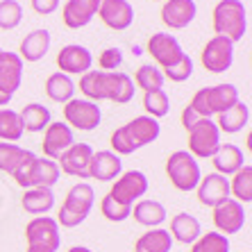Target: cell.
I'll return each instance as SVG.
<instances>
[{"label": "cell", "instance_id": "6da1fadb", "mask_svg": "<svg viewBox=\"0 0 252 252\" xmlns=\"http://www.w3.org/2000/svg\"><path fill=\"white\" fill-rule=\"evenodd\" d=\"M80 91L91 102L100 100H112L116 105H127L134 98V82L123 70H87L80 77Z\"/></svg>", "mask_w": 252, "mask_h": 252}, {"label": "cell", "instance_id": "7a4b0ae2", "mask_svg": "<svg viewBox=\"0 0 252 252\" xmlns=\"http://www.w3.org/2000/svg\"><path fill=\"white\" fill-rule=\"evenodd\" d=\"M214 32L232 43L241 41L248 32V12L241 0H220L214 7Z\"/></svg>", "mask_w": 252, "mask_h": 252}, {"label": "cell", "instance_id": "3957f363", "mask_svg": "<svg viewBox=\"0 0 252 252\" xmlns=\"http://www.w3.org/2000/svg\"><path fill=\"white\" fill-rule=\"evenodd\" d=\"M239 102V89L234 84H216V87L200 89L198 94L191 98L189 107L198 114L200 118H211L214 114H223L232 105Z\"/></svg>", "mask_w": 252, "mask_h": 252}, {"label": "cell", "instance_id": "277c9868", "mask_svg": "<svg viewBox=\"0 0 252 252\" xmlns=\"http://www.w3.org/2000/svg\"><path fill=\"white\" fill-rule=\"evenodd\" d=\"M59 173L62 170H59L57 161L32 155L12 177L16 180V184L21 189H53L59 180Z\"/></svg>", "mask_w": 252, "mask_h": 252}, {"label": "cell", "instance_id": "5b68a950", "mask_svg": "<svg viewBox=\"0 0 252 252\" xmlns=\"http://www.w3.org/2000/svg\"><path fill=\"white\" fill-rule=\"evenodd\" d=\"M166 175L177 191L189 193V191H195V187L200 184L202 170H200L198 159L189 150H175L166 161Z\"/></svg>", "mask_w": 252, "mask_h": 252}, {"label": "cell", "instance_id": "8992f818", "mask_svg": "<svg viewBox=\"0 0 252 252\" xmlns=\"http://www.w3.org/2000/svg\"><path fill=\"white\" fill-rule=\"evenodd\" d=\"M220 148V129L211 118H200L189 129V153L195 159H211Z\"/></svg>", "mask_w": 252, "mask_h": 252}, {"label": "cell", "instance_id": "52a82bcc", "mask_svg": "<svg viewBox=\"0 0 252 252\" xmlns=\"http://www.w3.org/2000/svg\"><path fill=\"white\" fill-rule=\"evenodd\" d=\"M64 121L70 129L91 132L100 125L102 112H100L98 102H91L87 98H70L64 105Z\"/></svg>", "mask_w": 252, "mask_h": 252}, {"label": "cell", "instance_id": "ba28073f", "mask_svg": "<svg viewBox=\"0 0 252 252\" xmlns=\"http://www.w3.org/2000/svg\"><path fill=\"white\" fill-rule=\"evenodd\" d=\"M25 239L28 246L46 248V250L57 252L62 246V234H59V225L50 216H36L32 218L25 227Z\"/></svg>", "mask_w": 252, "mask_h": 252}, {"label": "cell", "instance_id": "9c48e42d", "mask_svg": "<svg viewBox=\"0 0 252 252\" xmlns=\"http://www.w3.org/2000/svg\"><path fill=\"white\" fill-rule=\"evenodd\" d=\"M148 182L146 173H141V170H127V173H121V175L114 180V187L109 191L116 202H123V205H134V200L143 198L148 193Z\"/></svg>", "mask_w": 252, "mask_h": 252}, {"label": "cell", "instance_id": "30bf717a", "mask_svg": "<svg viewBox=\"0 0 252 252\" xmlns=\"http://www.w3.org/2000/svg\"><path fill=\"white\" fill-rule=\"evenodd\" d=\"M234 64V43L225 36H211L202 48V66L211 73H225Z\"/></svg>", "mask_w": 252, "mask_h": 252}, {"label": "cell", "instance_id": "8fae6325", "mask_svg": "<svg viewBox=\"0 0 252 252\" xmlns=\"http://www.w3.org/2000/svg\"><path fill=\"white\" fill-rule=\"evenodd\" d=\"M94 157V148L89 143H73L62 157L57 159V166L62 173L70 177H80V180H89V164Z\"/></svg>", "mask_w": 252, "mask_h": 252}, {"label": "cell", "instance_id": "7c38bea8", "mask_svg": "<svg viewBox=\"0 0 252 252\" xmlns=\"http://www.w3.org/2000/svg\"><path fill=\"white\" fill-rule=\"evenodd\" d=\"M148 53L153 55V59L161 68H168V66L177 64L187 55L175 36L166 34V32H157V34H153L148 39Z\"/></svg>", "mask_w": 252, "mask_h": 252}, {"label": "cell", "instance_id": "4fadbf2b", "mask_svg": "<svg viewBox=\"0 0 252 252\" xmlns=\"http://www.w3.org/2000/svg\"><path fill=\"white\" fill-rule=\"evenodd\" d=\"M57 66L59 73H66V75H84L94 66V55L89 48L80 46V43H68L59 50Z\"/></svg>", "mask_w": 252, "mask_h": 252}, {"label": "cell", "instance_id": "5bb4252c", "mask_svg": "<svg viewBox=\"0 0 252 252\" xmlns=\"http://www.w3.org/2000/svg\"><path fill=\"white\" fill-rule=\"evenodd\" d=\"M246 209L234 198H227L223 205L214 207V225L220 234H236L246 225Z\"/></svg>", "mask_w": 252, "mask_h": 252}, {"label": "cell", "instance_id": "9a60e30c", "mask_svg": "<svg viewBox=\"0 0 252 252\" xmlns=\"http://www.w3.org/2000/svg\"><path fill=\"white\" fill-rule=\"evenodd\" d=\"M73 143H75V134H73V129L66 123H62V121H59V123H50L43 129V143H41L43 157L53 159V161H57Z\"/></svg>", "mask_w": 252, "mask_h": 252}, {"label": "cell", "instance_id": "2e32d148", "mask_svg": "<svg viewBox=\"0 0 252 252\" xmlns=\"http://www.w3.org/2000/svg\"><path fill=\"white\" fill-rule=\"evenodd\" d=\"M98 16L102 18V23L107 28L123 32L134 21V7L129 5L127 0H100Z\"/></svg>", "mask_w": 252, "mask_h": 252}, {"label": "cell", "instance_id": "e0dca14e", "mask_svg": "<svg viewBox=\"0 0 252 252\" xmlns=\"http://www.w3.org/2000/svg\"><path fill=\"white\" fill-rule=\"evenodd\" d=\"M195 191H198L200 205L214 209V207L223 205L225 200L229 198V180L225 175H218V173H209V175H205L200 180Z\"/></svg>", "mask_w": 252, "mask_h": 252}, {"label": "cell", "instance_id": "ac0fdd59", "mask_svg": "<svg viewBox=\"0 0 252 252\" xmlns=\"http://www.w3.org/2000/svg\"><path fill=\"white\" fill-rule=\"evenodd\" d=\"M195 14H198L195 0H166L161 7V21L170 30H184L193 23Z\"/></svg>", "mask_w": 252, "mask_h": 252}, {"label": "cell", "instance_id": "d6986e66", "mask_svg": "<svg viewBox=\"0 0 252 252\" xmlns=\"http://www.w3.org/2000/svg\"><path fill=\"white\" fill-rule=\"evenodd\" d=\"M98 7H100V0H66L64 12H62V21L70 30L87 28L94 21L95 14H98Z\"/></svg>", "mask_w": 252, "mask_h": 252}, {"label": "cell", "instance_id": "ffe728a7", "mask_svg": "<svg viewBox=\"0 0 252 252\" xmlns=\"http://www.w3.org/2000/svg\"><path fill=\"white\" fill-rule=\"evenodd\" d=\"M123 173V161L112 150H98L91 157L89 164V177H94L98 182H114Z\"/></svg>", "mask_w": 252, "mask_h": 252}, {"label": "cell", "instance_id": "44dd1931", "mask_svg": "<svg viewBox=\"0 0 252 252\" xmlns=\"http://www.w3.org/2000/svg\"><path fill=\"white\" fill-rule=\"evenodd\" d=\"M23 82V59L16 53H0V91L14 95Z\"/></svg>", "mask_w": 252, "mask_h": 252}, {"label": "cell", "instance_id": "7402d4cb", "mask_svg": "<svg viewBox=\"0 0 252 252\" xmlns=\"http://www.w3.org/2000/svg\"><path fill=\"white\" fill-rule=\"evenodd\" d=\"M125 129L129 132V136H132L136 148L150 146V143H155V141L159 139V134H161V125H159V121L153 116H136L134 121H129V123L125 125Z\"/></svg>", "mask_w": 252, "mask_h": 252}, {"label": "cell", "instance_id": "603a6c76", "mask_svg": "<svg viewBox=\"0 0 252 252\" xmlns=\"http://www.w3.org/2000/svg\"><path fill=\"white\" fill-rule=\"evenodd\" d=\"M200 234H202V225H200V220L195 216H191L187 211L173 216V220H170V236H173V241H180L184 246H193L195 241L200 239Z\"/></svg>", "mask_w": 252, "mask_h": 252}, {"label": "cell", "instance_id": "cb8c5ba5", "mask_svg": "<svg viewBox=\"0 0 252 252\" xmlns=\"http://www.w3.org/2000/svg\"><path fill=\"white\" fill-rule=\"evenodd\" d=\"M48 50H50V32L39 28V30H32L21 41L18 57L23 59V62H39V59L46 57Z\"/></svg>", "mask_w": 252, "mask_h": 252}, {"label": "cell", "instance_id": "d4e9b609", "mask_svg": "<svg viewBox=\"0 0 252 252\" xmlns=\"http://www.w3.org/2000/svg\"><path fill=\"white\" fill-rule=\"evenodd\" d=\"M214 168H216L218 175H234L239 168H243V161H246V157H243V150H241L239 146H234V143H220V148L216 150V155H214Z\"/></svg>", "mask_w": 252, "mask_h": 252}, {"label": "cell", "instance_id": "484cf974", "mask_svg": "<svg viewBox=\"0 0 252 252\" xmlns=\"http://www.w3.org/2000/svg\"><path fill=\"white\" fill-rule=\"evenodd\" d=\"M129 216H134V220L143 227H159V225L166 220V207L157 200H139L136 205H132V214Z\"/></svg>", "mask_w": 252, "mask_h": 252}, {"label": "cell", "instance_id": "4316f807", "mask_svg": "<svg viewBox=\"0 0 252 252\" xmlns=\"http://www.w3.org/2000/svg\"><path fill=\"white\" fill-rule=\"evenodd\" d=\"M250 123V107L246 102H236L229 109H225L223 114H218V129L225 132V134H236V132H243V127Z\"/></svg>", "mask_w": 252, "mask_h": 252}, {"label": "cell", "instance_id": "83f0119b", "mask_svg": "<svg viewBox=\"0 0 252 252\" xmlns=\"http://www.w3.org/2000/svg\"><path fill=\"white\" fill-rule=\"evenodd\" d=\"M94 202H95L94 187L87 184V182H80L66 193L64 207H68L70 211H75V214H80V216H89L91 209H94Z\"/></svg>", "mask_w": 252, "mask_h": 252}, {"label": "cell", "instance_id": "f1b7e54d", "mask_svg": "<svg viewBox=\"0 0 252 252\" xmlns=\"http://www.w3.org/2000/svg\"><path fill=\"white\" fill-rule=\"evenodd\" d=\"M21 205L28 214H34V216H46L48 211L55 207V193L53 189H25L23 200Z\"/></svg>", "mask_w": 252, "mask_h": 252}, {"label": "cell", "instance_id": "f546056e", "mask_svg": "<svg viewBox=\"0 0 252 252\" xmlns=\"http://www.w3.org/2000/svg\"><path fill=\"white\" fill-rule=\"evenodd\" d=\"M134 250L136 252H170L173 250V236L164 227H153L136 239Z\"/></svg>", "mask_w": 252, "mask_h": 252}, {"label": "cell", "instance_id": "4dcf8cb0", "mask_svg": "<svg viewBox=\"0 0 252 252\" xmlns=\"http://www.w3.org/2000/svg\"><path fill=\"white\" fill-rule=\"evenodd\" d=\"M21 116V125H23V132H43L48 125L53 123V116H50V109L43 107L41 102H30L23 107V112H18Z\"/></svg>", "mask_w": 252, "mask_h": 252}, {"label": "cell", "instance_id": "1f68e13d", "mask_svg": "<svg viewBox=\"0 0 252 252\" xmlns=\"http://www.w3.org/2000/svg\"><path fill=\"white\" fill-rule=\"evenodd\" d=\"M32 155L34 153H30L25 148L16 146V143H5V141H2V143H0V170L14 175Z\"/></svg>", "mask_w": 252, "mask_h": 252}, {"label": "cell", "instance_id": "d6a6232c", "mask_svg": "<svg viewBox=\"0 0 252 252\" xmlns=\"http://www.w3.org/2000/svg\"><path fill=\"white\" fill-rule=\"evenodd\" d=\"M73 94H75V82L66 73H53L46 80V95L50 100H55V102L66 105L73 98Z\"/></svg>", "mask_w": 252, "mask_h": 252}, {"label": "cell", "instance_id": "836d02e7", "mask_svg": "<svg viewBox=\"0 0 252 252\" xmlns=\"http://www.w3.org/2000/svg\"><path fill=\"white\" fill-rule=\"evenodd\" d=\"M229 195H234L236 202L248 205L252 202V166L246 164L239 168L229 180Z\"/></svg>", "mask_w": 252, "mask_h": 252}, {"label": "cell", "instance_id": "e575fe53", "mask_svg": "<svg viewBox=\"0 0 252 252\" xmlns=\"http://www.w3.org/2000/svg\"><path fill=\"white\" fill-rule=\"evenodd\" d=\"M23 136V125H21V116L14 109L2 107L0 109V141L5 143H16Z\"/></svg>", "mask_w": 252, "mask_h": 252}, {"label": "cell", "instance_id": "d590c367", "mask_svg": "<svg viewBox=\"0 0 252 252\" xmlns=\"http://www.w3.org/2000/svg\"><path fill=\"white\" fill-rule=\"evenodd\" d=\"M164 73H161V68L155 64H143L139 70L134 73V80L132 82L136 84L139 89H143V91H157V89L164 87Z\"/></svg>", "mask_w": 252, "mask_h": 252}, {"label": "cell", "instance_id": "8d00e7d4", "mask_svg": "<svg viewBox=\"0 0 252 252\" xmlns=\"http://www.w3.org/2000/svg\"><path fill=\"white\" fill-rule=\"evenodd\" d=\"M143 109L148 112V116L153 118H164L166 114L170 112V100H168V94L164 89H157V91H146L143 95Z\"/></svg>", "mask_w": 252, "mask_h": 252}, {"label": "cell", "instance_id": "74e56055", "mask_svg": "<svg viewBox=\"0 0 252 252\" xmlns=\"http://www.w3.org/2000/svg\"><path fill=\"white\" fill-rule=\"evenodd\" d=\"M191 252H229V239L220 232H207V234H200Z\"/></svg>", "mask_w": 252, "mask_h": 252}, {"label": "cell", "instance_id": "f35d334b", "mask_svg": "<svg viewBox=\"0 0 252 252\" xmlns=\"http://www.w3.org/2000/svg\"><path fill=\"white\" fill-rule=\"evenodd\" d=\"M23 21V7L16 0H0V30H14Z\"/></svg>", "mask_w": 252, "mask_h": 252}, {"label": "cell", "instance_id": "ab89813d", "mask_svg": "<svg viewBox=\"0 0 252 252\" xmlns=\"http://www.w3.org/2000/svg\"><path fill=\"white\" fill-rule=\"evenodd\" d=\"M100 211H102V216H105L107 220H112V223H123V220L129 218V214H132V207L123 205V202H116L112 195L107 193L105 198H102V202H100Z\"/></svg>", "mask_w": 252, "mask_h": 252}, {"label": "cell", "instance_id": "60d3db41", "mask_svg": "<svg viewBox=\"0 0 252 252\" xmlns=\"http://www.w3.org/2000/svg\"><path fill=\"white\" fill-rule=\"evenodd\" d=\"M161 73H164V77H168L170 82H187L189 77L193 75V59L189 57V55H184L177 64L164 68Z\"/></svg>", "mask_w": 252, "mask_h": 252}, {"label": "cell", "instance_id": "b9f144b4", "mask_svg": "<svg viewBox=\"0 0 252 252\" xmlns=\"http://www.w3.org/2000/svg\"><path fill=\"white\" fill-rule=\"evenodd\" d=\"M134 150H139V148L134 146V141H132V136H129V132L123 127H118L114 129V134H112V153L114 155H132Z\"/></svg>", "mask_w": 252, "mask_h": 252}, {"label": "cell", "instance_id": "7bdbcfd3", "mask_svg": "<svg viewBox=\"0 0 252 252\" xmlns=\"http://www.w3.org/2000/svg\"><path fill=\"white\" fill-rule=\"evenodd\" d=\"M98 64H100V68L107 70V73L116 70L118 66L123 64V53H121V48H107V50H102Z\"/></svg>", "mask_w": 252, "mask_h": 252}, {"label": "cell", "instance_id": "ee69618b", "mask_svg": "<svg viewBox=\"0 0 252 252\" xmlns=\"http://www.w3.org/2000/svg\"><path fill=\"white\" fill-rule=\"evenodd\" d=\"M57 225L59 227H77V225H82L84 220H87V216H80V214H75V211H70L68 207H59V214H57Z\"/></svg>", "mask_w": 252, "mask_h": 252}, {"label": "cell", "instance_id": "f6af8a7d", "mask_svg": "<svg viewBox=\"0 0 252 252\" xmlns=\"http://www.w3.org/2000/svg\"><path fill=\"white\" fill-rule=\"evenodd\" d=\"M59 7V0H32V9L41 16H48V14L57 12Z\"/></svg>", "mask_w": 252, "mask_h": 252}, {"label": "cell", "instance_id": "bcb514c9", "mask_svg": "<svg viewBox=\"0 0 252 252\" xmlns=\"http://www.w3.org/2000/svg\"><path fill=\"white\" fill-rule=\"evenodd\" d=\"M198 121H200V116H198V114H195L193 112V109H191V107H184V112H182V125H184V129H187V132H189V129H191V127H193V125L195 123H198Z\"/></svg>", "mask_w": 252, "mask_h": 252}, {"label": "cell", "instance_id": "7dc6e473", "mask_svg": "<svg viewBox=\"0 0 252 252\" xmlns=\"http://www.w3.org/2000/svg\"><path fill=\"white\" fill-rule=\"evenodd\" d=\"M9 102H12V95H7V94H2V91H0V109H2L5 105H9Z\"/></svg>", "mask_w": 252, "mask_h": 252}, {"label": "cell", "instance_id": "c3c4849f", "mask_svg": "<svg viewBox=\"0 0 252 252\" xmlns=\"http://www.w3.org/2000/svg\"><path fill=\"white\" fill-rule=\"evenodd\" d=\"M68 252H94L91 248H84V246H73Z\"/></svg>", "mask_w": 252, "mask_h": 252}, {"label": "cell", "instance_id": "681fc988", "mask_svg": "<svg viewBox=\"0 0 252 252\" xmlns=\"http://www.w3.org/2000/svg\"><path fill=\"white\" fill-rule=\"evenodd\" d=\"M25 252H53V250H46V248H36V246H28Z\"/></svg>", "mask_w": 252, "mask_h": 252}, {"label": "cell", "instance_id": "f907efd6", "mask_svg": "<svg viewBox=\"0 0 252 252\" xmlns=\"http://www.w3.org/2000/svg\"><path fill=\"white\" fill-rule=\"evenodd\" d=\"M0 53H2V48H0Z\"/></svg>", "mask_w": 252, "mask_h": 252}, {"label": "cell", "instance_id": "816d5d0a", "mask_svg": "<svg viewBox=\"0 0 252 252\" xmlns=\"http://www.w3.org/2000/svg\"><path fill=\"white\" fill-rule=\"evenodd\" d=\"M134 252H136V250H134Z\"/></svg>", "mask_w": 252, "mask_h": 252}]
</instances>
